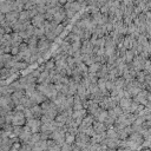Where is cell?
<instances>
[{
  "label": "cell",
  "mask_w": 151,
  "mask_h": 151,
  "mask_svg": "<svg viewBox=\"0 0 151 151\" xmlns=\"http://www.w3.org/2000/svg\"><path fill=\"white\" fill-rule=\"evenodd\" d=\"M45 67H44V70H46V71H53V70H55V61L54 60H48L45 65H44Z\"/></svg>",
  "instance_id": "13"
},
{
  "label": "cell",
  "mask_w": 151,
  "mask_h": 151,
  "mask_svg": "<svg viewBox=\"0 0 151 151\" xmlns=\"http://www.w3.org/2000/svg\"><path fill=\"white\" fill-rule=\"evenodd\" d=\"M26 126L32 131V132H39L41 127V120L40 118H31L26 120Z\"/></svg>",
  "instance_id": "3"
},
{
  "label": "cell",
  "mask_w": 151,
  "mask_h": 151,
  "mask_svg": "<svg viewBox=\"0 0 151 151\" xmlns=\"http://www.w3.org/2000/svg\"><path fill=\"white\" fill-rule=\"evenodd\" d=\"M32 131L27 127V126H25L24 129H22V131H21V133L19 134V137H18V139L21 142V143H26V142H28L29 140V138H31V136H32Z\"/></svg>",
  "instance_id": "8"
},
{
  "label": "cell",
  "mask_w": 151,
  "mask_h": 151,
  "mask_svg": "<svg viewBox=\"0 0 151 151\" xmlns=\"http://www.w3.org/2000/svg\"><path fill=\"white\" fill-rule=\"evenodd\" d=\"M5 20H6L7 22H9L11 25H13L15 21L19 20V12H17V11H11V12L6 13Z\"/></svg>",
  "instance_id": "9"
},
{
  "label": "cell",
  "mask_w": 151,
  "mask_h": 151,
  "mask_svg": "<svg viewBox=\"0 0 151 151\" xmlns=\"http://www.w3.org/2000/svg\"><path fill=\"white\" fill-rule=\"evenodd\" d=\"M5 54V52H4V50L0 47V60H1V58H2V55Z\"/></svg>",
  "instance_id": "16"
},
{
  "label": "cell",
  "mask_w": 151,
  "mask_h": 151,
  "mask_svg": "<svg viewBox=\"0 0 151 151\" xmlns=\"http://www.w3.org/2000/svg\"><path fill=\"white\" fill-rule=\"evenodd\" d=\"M26 117L24 111H19V110H13L12 111V120L11 123L13 125H24L26 124Z\"/></svg>",
  "instance_id": "1"
},
{
  "label": "cell",
  "mask_w": 151,
  "mask_h": 151,
  "mask_svg": "<svg viewBox=\"0 0 151 151\" xmlns=\"http://www.w3.org/2000/svg\"><path fill=\"white\" fill-rule=\"evenodd\" d=\"M11 54H12V55H17V54H19V46L12 45V48H11Z\"/></svg>",
  "instance_id": "14"
},
{
  "label": "cell",
  "mask_w": 151,
  "mask_h": 151,
  "mask_svg": "<svg viewBox=\"0 0 151 151\" xmlns=\"http://www.w3.org/2000/svg\"><path fill=\"white\" fill-rule=\"evenodd\" d=\"M107 117H109V112H107V110H105V109H100L99 112L94 116V119L104 123V120H105Z\"/></svg>",
  "instance_id": "10"
},
{
  "label": "cell",
  "mask_w": 151,
  "mask_h": 151,
  "mask_svg": "<svg viewBox=\"0 0 151 151\" xmlns=\"http://www.w3.org/2000/svg\"><path fill=\"white\" fill-rule=\"evenodd\" d=\"M46 19H45V15L44 14H40L38 13L37 15H34L32 19H31V24L34 26V27H42L44 24H45Z\"/></svg>",
  "instance_id": "6"
},
{
  "label": "cell",
  "mask_w": 151,
  "mask_h": 151,
  "mask_svg": "<svg viewBox=\"0 0 151 151\" xmlns=\"http://www.w3.org/2000/svg\"><path fill=\"white\" fill-rule=\"evenodd\" d=\"M25 96H26V94H25V90H22V88L14 90V91L12 92V94H11V97H12L13 101L15 103V105H17V104H20V101L22 100V98H24Z\"/></svg>",
  "instance_id": "7"
},
{
  "label": "cell",
  "mask_w": 151,
  "mask_h": 151,
  "mask_svg": "<svg viewBox=\"0 0 151 151\" xmlns=\"http://www.w3.org/2000/svg\"><path fill=\"white\" fill-rule=\"evenodd\" d=\"M100 67H101V63H99V61H94L93 64H91L90 66H88V72H91V73H98V71L100 70Z\"/></svg>",
  "instance_id": "12"
},
{
  "label": "cell",
  "mask_w": 151,
  "mask_h": 151,
  "mask_svg": "<svg viewBox=\"0 0 151 151\" xmlns=\"http://www.w3.org/2000/svg\"><path fill=\"white\" fill-rule=\"evenodd\" d=\"M4 66H5V65H4V63H2V61H1V60H0V70H1V68H2V67H4Z\"/></svg>",
  "instance_id": "17"
},
{
  "label": "cell",
  "mask_w": 151,
  "mask_h": 151,
  "mask_svg": "<svg viewBox=\"0 0 151 151\" xmlns=\"http://www.w3.org/2000/svg\"><path fill=\"white\" fill-rule=\"evenodd\" d=\"M80 52L83 54H90L94 52V46L92 45V42L90 40H83L81 41V47H80Z\"/></svg>",
  "instance_id": "4"
},
{
  "label": "cell",
  "mask_w": 151,
  "mask_h": 151,
  "mask_svg": "<svg viewBox=\"0 0 151 151\" xmlns=\"http://www.w3.org/2000/svg\"><path fill=\"white\" fill-rule=\"evenodd\" d=\"M92 127H93V131H94V134H104L106 133V126L103 122H99V120H96L93 122L92 124Z\"/></svg>",
  "instance_id": "5"
},
{
  "label": "cell",
  "mask_w": 151,
  "mask_h": 151,
  "mask_svg": "<svg viewBox=\"0 0 151 151\" xmlns=\"http://www.w3.org/2000/svg\"><path fill=\"white\" fill-rule=\"evenodd\" d=\"M14 91L12 85H0V94L1 96H6V94H12V92Z\"/></svg>",
  "instance_id": "11"
},
{
  "label": "cell",
  "mask_w": 151,
  "mask_h": 151,
  "mask_svg": "<svg viewBox=\"0 0 151 151\" xmlns=\"http://www.w3.org/2000/svg\"><path fill=\"white\" fill-rule=\"evenodd\" d=\"M51 47V40H48L46 37H42L38 40V45H37V48L38 51L44 55Z\"/></svg>",
  "instance_id": "2"
},
{
  "label": "cell",
  "mask_w": 151,
  "mask_h": 151,
  "mask_svg": "<svg viewBox=\"0 0 151 151\" xmlns=\"http://www.w3.org/2000/svg\"><path fill=\"white\" fill-rule=\"evenodd\" d=\"M5 17H6V14H5V13H2V12H0V24L5 20Z\"/></svg>",
  "instance_id": "15"
}]
</instances>
